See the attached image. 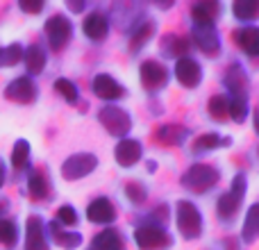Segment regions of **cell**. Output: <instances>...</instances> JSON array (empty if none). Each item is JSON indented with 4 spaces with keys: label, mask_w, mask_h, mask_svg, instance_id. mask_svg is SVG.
I'll use <instances>...</instances> for the list:
<instances>
[{
    "label": "cell",
    "mask_w": 259,
    "mask_h": 250,
    "mask_svg": "<svg viewBox=\"0 0 259 250\" xmlns=\"http://www.w3.org/2000/svg\"><path fill=\"white\" fill-rule=\"evenodd\" d=\"M221 180L219 169L209 164H193L184 171L182 175V187L191 193H207L209 189H214Z\"/></svg>",
    "instance_id": "cell-1"
},
{
    "label": "cell",
    "mask_w": 259,
    "mask_h": 250,
    "mask_svg": "<svg viewBox=\"0 0 259 250\" xmlns=\"http://www.w3.org/2000/svg\"><path fill=\"white\" fill-rule=\"evenodd\" d=\"M175 219H178V230L184 239H198L202 234V214L193 202L180 200L175 207Z\"/></svg>",
    "instance_id": "cell-2"
},
{
    "label": "cell",
    "mask_w": 259,
    "mask_h": 250,
    "mask_svg": "<svg viewBox=\"0 0 259 250\" xmlns=\"http://www.w3.org/2000/svg\"><path fill=\"white\" fill-rule=\"evenodd\" d=\"M246 182H248L246 175L239 173L237 178L232 180L230 191H225L223 196L219 198V216H221V219H232V216L239 212L243 196H246Z\"/></svg>",
    "instance_id": "cell-3"
},
{
    "label": "cell",
    "mask_w": 259,
    "mask_h": 250,
    "mask_svg": "<svg viewBox=\"0 0 259 250\" xmlns=\"http://www.w3.org/2000/svg\"><path fill=\"white\" fill-rule=\"evenodd\" d=\"M46 36H48L50 48H53L55 53H59V50H64L68 46V41H71L73 23L68 21L66 16H62V14H55V16L48 18V23H46Z\"/></svg>",
    "instance_id": "cell-4"
},
{
    "label": "cell",
    "mask_w": 259,
    "mask_h": 250,
    "mask_svg": "<svg viewBox=\"0 0 259 250\" xmlns=\"http://www.w3.org/2000/svg\"><path fill=\"white\" fill-rule=\"evenodd\" d=\"M98 121L103 123V128L107 130L112 137H125L130 130H132V118H130V114L125 109L114 107V105L100 109Z\"/></svg>",
    "instance_id": "cell-5"
},
{
    "label": "cell",
    "mask_w": 259,
    "mask_h": 250,
    "mask_svg": "<svg viewBox=\"0 0 259 250\" xmlns=\"http://www.w3.org/2000/svg\"><path fill=\"white\" fill-rule=\"evenodd\" d=\"M96 166H98V157L96 155H91V152H75V155H71L62 164V175L66 180H80V178H87L89 173H94Z\"/></svg>",
    "instance_id": "cell-6"
},
{
    "label": "cell",
    "mask_w": 259,
    "mask_h": 250,
    "mask_svg": "<svg viewBox=\"0 0 259 250\" xmlns=\"http://www.w3.org/2000/svg\"><path fill=\"white\" fill-rule=\"evenodd\" d=\"M134 241L141 250H164L170 246V237L159 225H141L134 232Z\"/></svg>",
    "instance_id": "cell-7"
},
{
    "label": "cell",
    "mask_w": 259,
    "mask_h": 250,
    "mask_svg": "<svg viewBox=\"0 0 259 250\" xmlns=\"http://www.w3.org/2000/svg\"><path fill=\"white\" fill-rule=\"evenodd\" d=\"M191 39L205 55H209V57H216V55H219L221 39H219V32H216L214 25H193Z\"/></svg>",
    "instance_id": "cell-8"
},
{
    "label": "cell",
    "mask_w": 259,
    "mask_h": 250,
    "mask_svg": "<svg viewBox=\"0 0 259 250\" xmlns=\"http://www.w3.org/2000/svg\"><path fill=\"white\" fill-rule=\"evenodd\" d=\"M139 73H141V85L150 91L161 89V87H166V82H168V71H166L159 62H155V59L143 62Z\"/></svg>",
    "instance_id": "cell-9"
},
{
    "label": "cell",
    "mask_w": 259,
    "mask_h": 250,
    "mask_svg": "<svg viewBox=\"0 0 259 250\" xmlns=\"http://www.w3.org/2000/svg\"><path fill=\"white\" fill-rule=\"evenodd\" d=\"M175 77H178V82L182 87L193 89V87H198L202 80V68L196 59L182 57V59H178V64H175Z\"/></svg>",
    "instance_id": "cell-10"
},
{
    "label": "cell",
    "mask_w": 259,
    "mask_h": 250,
    "mask_svg": "<svg viewBox=\"0 0 259 250\" xmlns=\"http://www.w3.org/2000/svg\"><path fill=\"white\" fill-rule=\"evenodd\" d=\"M141 155H143V148L137 139H121V141L116 143V148H114V159H116V164L123 166V169L134 166L141 159Z\"/></svg>",
    "instance_id": "cell-11"
},
{
    "label": "cell",
    "mask_w": 259,
    "mask_h": 250,
    "mask_svg": "<svg viewBox=\"0 0 259 250\" xmlns=\"http://www.w3.org/2000/svg\"><path fill=\"white\" fill-rule=\"evenodd\" d=\"M5 96L7 100H14V103H21V105H27L36 98V87L30 77H16L7 85L5 89Z\"/></svg>",
    "instance_id": "cell-12"
},
{
    "label": "cell",
    "mask_w": 259,
    "mask_h": 250,
    "mask_svg": "<svg viewBox=\"0 0 259 250\" xmlns=\"http://www.w3.org/2000/svg\"><path fill=\"white\" fill-rule=\"evenodd\" d=\"M25 250H48L46 225L39 216H30L25 223Z\"/></svg>",
    "instance_id": "cell-13"
},
{
    "label": "cell",
    "mask_w": 259,
    "mask_h": 250,
    "mask_svg": "<svg viewBox=\"0 0 259 250\" xmlns=\"http://www.w3.org/2000/svg\"><path fill=\"white\" fill-rule=\"evenodd\" d=\"M94 94L103 100H116V98H121L125 91H123V87L118 85L112 75L100 73V75L94 77Z\"/></svg>",
    "instance_id": "cell-14"
},
{
    "label": "cell",
    "mask_w": 259,
    "mask_h": 250,
    "mask_svg": "<svg viewBox=\"0 0 259 250\" xmlns=\"http://www.w3.org/2000/svg\"><path fill=\"white\" fill-rule=\"evenodd\" d=\"M221 14V5L216 0H202L191 7L193 25H214V21Z\"/></svg>",
    "instance_id": "cell-15"
},
{
    "label": "cell",
    "mask_w": 259,
    "mask_h": 250,
    "mask_svg": "<svg viewBox=\"0 0 259 250\" xmlns=\"http://www.w3.org/2000/svg\"><path fill=\"white\" fill-rule=\"evenodd\" d=\"M114 216H116V210H114L109 198H98L87 207V219L91 223H112Z\"/></svg>",
    "instance_id": "cell-16"
},
{
    "label": "cell",
    "mask_w": 259,
    "mask_h": 250,
    "mask_svg": "<svg viewBox=\"0 0 259 250\" xmlns=\"http://www.w3.org/2000/svg\"><path fill=\"white\" fill-rule=\"evenodd\" d=\"M109 32V21L105 14L94 12L84 18V34L89 36L91 41H103Z\"/></svg>",
    "instance_id": "cell-17"
},
{
    "label": "cell",
    "mask_w": 259,
    "mask_h": 250,
    "mask_svg": "<svg viewBox=\"0 0 259 250\" xmlns=\"http://www.w3.org/2000/svg\"><path fill=\"white\" fill-rule=\"evenodd\" d=\"M237 46L250 57H259V27H243L234 32Z\"/></svg>",
    "instance_id": "cell-18"
},
{
    "label": "cell",
    "mask_w": 259,
    "mask_h": 250,
    "mask_svg": "<svg viewBox=\"0 0 259 250\" xmlns=\"http://www.w3.org/2000/svg\"><path fill=\"white\" fill-rule=\"evenodd\" d=\"M228 75H225V87H228L230 96H243L246 98V89H248V77L243 73V68L239 64H232L228 68Z\"/></svg>",
    "instance_id": "cell-19"
},
{
    "label": "cell",
    "mask_w": 259,
    "mask_h": 250,
    "mask_svg": "<svg viewBox=\"0 0 259 250\" xmlns=\"http://www.w3.org/2000/svg\"><path fill=\"white\" fill-rule=\"evenodd\" d=\"M50 234H53L55 243L66 250H75L82 246V234L80 232H66V230H62V225L57 223V221H53L50 223Z\"/></svg>",
    "instance_id": "cell-20"
},
{
    "label": "cell",
    "mask_w": 259,
    "mask_h": 250,
    "mask_svg": "<svg viewBox=\"0 0 259 250\" xmlns=\"http://www.w3.org/2000/svg\"><path fill=\"white\" fill-rule=\"evenodd\" d=\"M91 248L94 250H123L125 243H123V237L116 232V230H103L100 234L94 237Z\"/></svg>",
    "instance_id": "cell-21"
},
{
    "label": "cell",
    "mask_w": 259,
    "mask_h": 250,
    "mask_svg": "<svg viewBox=\"0 0 259 250\" xmlns=\"http://www.w3.org/2000/svg\"><path fill=\"white\" fill-rule=\"evenodd\" d=\"M187 50H189V39H184V36H180V34H166L164 39H161V53H164L166 57L182 59V55H187Z\"/></svg>",
    "instance_id": "cell-22"
},
{
    "label": "cell",
    "mask_w": 259,
    "mask_h": 250,
    "mask_svg": "<svg viewBox=\"0 0 259 250\" xmlns=\"http://www.w3.org/2000/svg\"><path fill=\"white\" fill-rule=\"evenodd\" d=\"M241 239L246 243H252L259 239V202H255V205L248 210L243 228H241Z\"/></svg>",
    "instance_id": "cell-23"
},
{
    "label": "cell",
    "mask_w": 259,
    "mask_h": 250,
    "mask_svg": "<svg viewBox=\"0 0 259 250\" xmlns=\"http://www.w3.org/2000/svg\"><path fill=\"white\" fill-rule=\"evenodd\" d=\"M23 59H25L27 73H32V75H39L46 66V53L39 46H30L27 50H23Z\"/></svg>",
    "instance_id": "cell-24"
},
{
    "label": "cell",
    "mask_w": 259,
    "mask_h": 250,
    "mask_svg": "<svg viewBox=\"0 0 259 250\" xmlns=\"http://www.w3.org/2000/svg\"><path fill=\"white\" fill-rule=\"evenodd\" d=\"M187 130L182 128V125H164V128H159V132H157V139H159L161 143H166V146H180V143L187 139Z\"/></svg>",
    "instance_id": "cell-25"
},
{
    "label": "cell",
    "mask_w": 259,
    "mask_h": 250,
    "mask_svg": "<svg viewBox=\"0 0 259 250\" xmlns=\"http://www.w3.org/2000/svg\"><path fill=\"white\" fill-rule=\"evenodd\" d=\"M152 34H155V23H152V21H143L141 25L134 27L132 36H130V48H132V50L143 48V46L150 41Z\"/></svg>",
    "instance_id": "cell-26"
},
{
    "label": "cell",
    "mask_w": 259,
    "mask_h": 250,
    "mask_svg": "<svg viewBox=\"0 0 259 250\" xmlns=\"http://www.w3.org/2000/svg\"><path fill=\"white\" fill-rule=\"evenodd\" d=\"M228 143H230V139H221L216 132H209V134H202V137H198L196 141H193L191 150L196 152V155H202V152L214 150V148H221V146H228Z\"/></svg>",
    "instance_id": "cell-27"
},
{
    "label": "cell",
    "mask_w": 259,
    "mask_h": 250,
    "mask_svg": "<svg viewBox=\"0 0 259 250\" xmlns=\"http://www.w3.org/2000/svg\"><path fill=\"white\" fill-rule=\"evenodd\" d=\"M228 116L234 123H243L248 118V98L243 96H230L228 98Z\"/></svg>",
    "instance_id": "cell-28"
},
{
    "label": "cell",
    "mask_w": 259,
    "mask_h": 250,
    "mask_svg": "<svg viewBox=\"0 0 259 250\" xmlns=\"http://www.w3.org/2000/svg\"><path fill=\"white\" fill-rule=\"evenodd\" d=\"M27 189H30V196L32 198L41 200V198H46L50 193L48 178H46L44 173H39V171H32V173H30V182H27Z\"/></svg>",
    "instance_id": "cell-29"
},
{
    "label": "cell",
    "mask_w": 259,
    "mask_h": 250,
    "mask_svg": "<svg viewBox=\"0 0 259 250\" xmlns=\"http://www.w3.org/2000/svg\"><path fill=\"white\" fill-rule=\"evenodd\" d=\"M232 12L239 21H255L259 16V0H237L232 5Z\"/></svg>",
    "instance_id": "cell-30"
},
{
    "label": "cell",
    "mask_w": 259,
    "mask_h": 250,
    "mask_svg": "<svg viewBox=\"0 0 259 250\" xmlns=\"http://www.w3.org/2000/svg\"><path fill=\"white\" fill-rule=\"evenodd\" d=\"M27 161H30V143H27L25 139H18L12 150V166L16 171H21L27 166Z\"/></svg>",
    "instance_id": "cell-31"
},
{
    "label": "cell",
    "mask_w": 259,
    "mask_h": 250,
    "mask_svg": "<svg viewBox=\"0 0 259 250\" xmlns=\"http://www.w3.org/2000/svg\"><path fill=\"white\" fill-rule=\"evenodd\" d=\"M207 112H209V116L216 118V121H225V118H228V96L219 94V96H214V98H209Z\"/></svg>",
    "instance_id": "cell-32"
},
{
    "label": "cell",
    "mask_w": 259,
    "mask_h": 250,
    "mask_svg": "<svg viewBox=\"0 0 259 250\" xmlns=\"http://www.w3.org/2000/svg\"><path fill=\"white\" fill-rule=\"evenodd\" d=\"M16 239H18L16 223L9 219H0V243L7 248H14L16 246Z\"/></svg>",
    "instance_id": "cell-33"
},
{
    "label": "cell",
    "mask_w": 259,
    "mask_h": 250,
    "mask_svg": "<svg viewBox=\"0 0 259 250\" xmlns=\"http://www.w3.org/2000/svg\"><path fill=\"white\" fill-rule=\"evenodd\" d=\"M23 59V46L21 44H12L7 48H0V68L3 66H14Z\"/></svg>",
    "instance_id": "cell-34"
},
{
    "label": "cell",
    "mask_w": 259,
    "mask_h": 250,
    "mask_svg": "<svg viewBox=\"0 0 259 250\" xmlns=\"http://www.w3.org/2000/svg\"><path fill=\"white\" fill-rule=\"evenodd\" d=\"M55 91H57L66 103H77V98H80V96H77V87L73 85L71 80H66V77L55 80Z\"/></svg>",
    "instance_id": "cell-35"
},
{
    "label": "cell",
    "mask_w": 259,
    "mask_h": 250,
    "mask_svg": "<svg viewBox=\"0 0 259 250\" xmlns=\"http://www.w3.org/2000/svg\"><path fill=\"white\" fill-rule=\"evenodd\" d=\"M125 193H127V198L134 202V205H141L143 200L148 198V191H146V187L143 184H139V182H132V184H127L125 187Z\"/></svg>",
    "instance_id": "cell-36"
},
{
    "label": "cell",
    "mask_w": 259,
    "mask_h": 250,
    "mask_svg": "<svg viewBox=\"0 0 259 250\" xmlns=\"http://www.w3.org/2000/svg\"><path fill=\"white\" fill-rule=\"evenodd\" d=\"M57 223H59V225H75V223H77V212L73 210L71 205L59 207V212H57Z\"/></svg>",
    "instance_id": "cell-37"
},
{
    "label": "cell",
    "mask_w": 259,
    "mask_h": 250,
    "mask_svg": "<svg viewBox=\"0 0 259 250\" xmlns=\"http://www.w3.org/2000/svg\"><path fill=\"white\" fill-rule=\"evenodd\" d=\"M18 7H21L25 14H39L41 9H44V3H41V0H21Z\"/></svg>",
    "instance_id": "cell-38"
},
{
    "label": "cell",
    "mask_w": 259,
    "mask_h": 250,
    "mask_svg": "<svg viewBox=\"0 0 259 250\" xmlns=\"http://www.w3.org/2000/svg\"><path fill=\"white\" fill-rule=\"evenodd\" d=\"M68 9H73V12H82V9H84V3H68Z\"/></svg>",
    "instance_id": "cell-39"
},
{
    "label": "cell",
    "mask_w": 259,
    "mask_h": 250,
    "mask_svg": "<svg viewBox=\"0 0 259 250\" xmlns=\"http://www.w3.org/2000/svg\"><path fill=\"white\" fill-rule=\"evenodd\" d=\"M5 184V171H3V166H0V187Z\"/></svg>",
    "instance_id": "cell-40"
},
{
    "label": "cell",
    "mask_w": 259,
    "mask_h": 250,
    "mask_svg": "<svg viewBox=\"0 0 259 250\" xmlns=\"http://www.w3.org/2000/svg\"><path fill=\"white\" fill-rule=\"evenodd\" d=\"M255 130H257V132H259V116H257V121H255Z\"/></svg>",
    "instance_id": "cell-41"
}]
</instances>
